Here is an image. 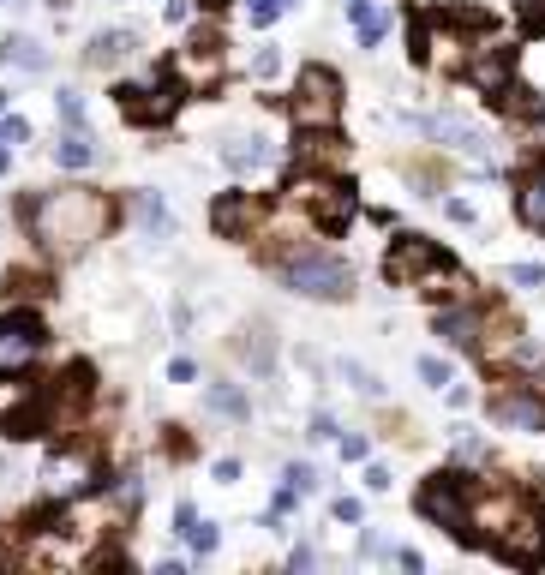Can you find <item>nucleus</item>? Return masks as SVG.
I'll return each mask as SVG.
<instances>
[{
    "label": "nucleus",
    "instance_id": "f257e3e1",
    "mask_svg": "<svg viewBox=\"0 0 545 575\" xmlns=\"http://www.w3.org/2000/svg\"><path fill=\"white\" fill-rule=\"evenodd\" d=\"M468 516H474V540H486L498 558H510L522 570H534L545 558V516L528 492H516V486H480L474 480Z\"/></svg>",
    "mask_w": 545,
    "mask_h": 575
},
{
    "label": "nucleus",
    "instance_id": "f03ea898",
    "mask_svg": "<svg viewBox=\"0 0 545 575\" xmlns=\"http://www.w3.org/2000/svg\"><path fill=\"white\" fill-rule=\"evenodd\" d=\"M24 222H30V234H36L54 258H78L90 240H102V234H108L114 204H108L96 186H54V192L30 198Z\"/></svg>",
    "mask_w": 545,
    "mask_h": 575
},
{
    "label": "nucleus",
    "instance_id": "7ed1b4c3",
    "mask_svg": "<svg viewBox=\"0 0 545 575\" xmlns=\"http://www.w3.org/2000/svg\"><path fill=\"white\" fill-rule=\"evenodd\" d=\"M384 276L396 282V288H420V294H432V300H468V270L456 264V258H444L432 240H420V234H402L396 246H390V258H384Z\"/></svg>",
    "mask_w": 545,
    "mask_h": 575
},
{
    "label": "nucleus",
    "instance_id": "20e7f679",
    "mask_svg": "<svg viewBox=\"0 0 545 575\" xmlns=\"http://www.w3.org/2000/svg\"><path fill=\"white\" fill-rule=\"evenodd\" d=\"M480 24H486L480 12H432V18H414V60H426L432 72H468V60H474L468 30H480Z\"/></svg>",
    "mask_w": 545,
    "mask_h": 575
},
{
    "label": "nucleus",
    "instance_id": "39448f33",
    "mask_svg": "<svg viewBox=\"0 0 545 575\" xmlns=\"http://www.w3.org/2000/svg\"><path fill=\"white\" fill-rule=\"evenodd\" d=\"M288 204H294V210H306V222H312V228H324V234H342V228L354 222V192H348V180H342L336 168H330V174H318V168L294 174Z\"/></svg>",
    "mask_w": 545,
    "mask_h": 575
},
{
    "label": "nucleus",
    "instance_id": "423d86ee",
    "mask_svg": "<svg viewBox=\"0 0 545 575\" xmlns=\"http://www.w3.org/2000/svg\"><path fill=\"white\" fill-rule=\"evenodd\" d=\"M276 276H282V288H294V294H306V300H348V294H354L348 264L330 258L324 246H300L294 258L276 264Z\"/></svg>",
    "mask_w": 545,
    "mask_h": 575
},
{
    "label": "nucleus",
    "instance_id": "0eeeda50",
    "mask_svg": "<svg viewBox=\"0 0 545 575\" xmlns=\"http://www.w3.org/2000/svg\"><path fill=\"white\" fill-rule=\"evenodd\" d=\"M288 114H294L300 132L336 126V114H342V78L330 66H306L300 84H294V96H288Z\"/></svg>",
    "mask_w": 545,
    "mask_h": 575
},
{
    "label": "nucleus",
    "instance_id": "6e6552de",
    "mask_svg": "<svg viewBox=\"0 0 545 575\" xmlns=\"http://www.w3.org/2000/svg\"><path fill=\"white\" fill-rule=\"evenodd\" d=\"M468 492H474V474H438V480L420 492V516H426V522H438L450 540H474Z\"/></svg>",
    "mask_w": 545,
    "mask_h": 575
},
{
    "label": "nucleus",
    "instance_id": "1a4fd4ad",
    "mask_svg": "<svg viewBox=\"0 0 545 575\" xmlns=\"http://www.w3.org/2000/svg\"><path fill=\"white\" fill-rule=\"evenodd\" d=\"M492 102L510 114V144H516V156H522V162L545 156V102H540V96L510 84V90H498Z\"/></svg>",
    "mask_w": 545,
    "mask_h": 575
},
{
    "label": "nucleus",
    "instance_id": "9d476101",
    "mask_svg": "<svg viewBox=\"0 0 545 575\" xmlns=\"http://www.w3.org/2000/svg\"><path fill=\"white\" fill-rule=\"evenodd\" d=\"M222 72H228V48H222L216 30H198V36L174 54V78H180L186 90H216Z\"/></svg>",
    "mask_w": 545,
    "mask_h": 575
},
{
    "label": "nucleus",
    "instance_id": "9b49d317",
    "mask_svg": "<svg viewBox=\"0 0 545 575\" xmlns=\"http://www.w3.org/2000/svg\"><path fill=\"white\" fill-rule=\"evenodd\" d=\"M180 78H174V66L162 72V78H150V84H120L114 96H120V114L126 120H138V126H162L168 114H174V102H180Z\"/></svg>",
    "mask_w": 545,
    "mask_h": 575
},
{
    "label": "nucleus",
    "instance_id": "f8f14e48",
    "mask_svg": "<svg viewBox=\"0 0 545 575\" xmlns=\"http://www.w3.org/2000/svg\"><path fill=\"white\" fill-rule=\"evenodd\" d=\"M36 354H42V324L30 312L0 318V378H18L24 366H36Z\"/></svg>",
    "mask_w": 545,
    "mask_h": 575
},
{
    "label": "nucleus",
    "instance_id": "ddd939ff",
    "mask_svg": "<svg viewBox=\"0 0 545 575\" xmlns=\"http://www.w3.org/2000/svg\"><path fill=\"white\" fill-rule=\"evenodd\" d=\"M210 222H216V234H228V240H252V234L270 222V204L252 198V192H228V198L210 210Z\"/></svg>",
    "mask_w": 545,
    "mask_h": 575
},
{
    "label": "nucleus",
    "instance_id": "4468645a",
    "mask_svg": "<svg viewBox=\"0 0 545 575\" xmlns=\"http://www.w3.org/2000/svg\"><path fill=\"white\" fill-rule=\"evenodd\" d=\"M492 414H498L504 426H522V432H545L540 384H516V390H498V396H492Z\"/></svg>",
    "mask_w": 545,
    "mask_h": 575
},
{
    "label": "nucleus",
    "instance_id": "2eb2a0df",
    "mask_svg": "<svg viewBox=\"0 0 545 575\" xmlns=\"http://www.w3.org/2000/svg\"><path fill=\"white\" fill-rule=\"evenodd\" d=\"M90 480H96V468H90V456H84V450L48 456V468H42L48 498H78V492H90Z\"/></svg>",
    "mask_w": 545,
    "mask_h": 575
},
{
    "label": "nucleus",
    "instance_id": "dca6fc26",
    "mask_svg": "<svg viewBox=\"0 0 545 575\" xmlns=\"http://www.w3.org/2000/svg\"><path fill=\"white\" fill-rule=\"evenodd\" d=\"M468 78L486 90V96H498V90H510V54L504 48H474V60H468Z\"/></svg>",
    "mask_w": 545,
    "mask_h": 575
},
{
    "label": "nucleus",
    "instance_id": "f3484780",
    "mask_svg": "<svg viewBox=\"0 0 545 575\" xmlns=\"http://www.w3.org/2000/svg\"><path fill=\"white\" fill-rule=\"evenodd\" d=\"M480 318H486V306L438 312V336H444V342H456V348H474V342H480Z\"/></svg>",
    "mask_w": 545,
    "mask_h": 575
},
{
    "label": "nucleus",
    "instance_id": "a211bd4d",
    "mask_svg": "<svg viewBox=\"0 0 545 575\" xmlns=\"http://www.w3.org/2000/svg\"><path fill=\"white\" fill-rule=\"evenodd\" d=\"M300 156H306V162H324V168H336V174L348 168V144H342V138H336L330 126H318V132H306V144H300Z\"/></svg>",
    "mask_w": 545,
    "mask_h": 575
},
{
    "label": "nucleus",
    "instance_id": "6ab92c4d",
    "mask_svg": "<svg viewBox=\"0 0 545 575\" xmlns=\"http://www.w3.org/2000/svg\"><path fill=\"white\" fill-rule=\"evenodd\" d=\"M132 48H138V36H132V30H102V36L90 42V54H84V60H90V66H114V60H126Z\"/></svg>",
    "mask_w": 545,
    "mask_h": 575
},
{
    "label": "nucleus",
    "instance_id": "aec40b11",
    "mask_svg": "<svg viewBox=\"0 0 545 575\" xmlns=\"http://www.w3.org/2000/svg\"><path fill=\"white\" fill-rule=\"evenodd\" d=\"M426 132H438V138H450L456 150H468V156H486V138L474 132V126H462V120H450V114H438V120H426Z\"/></svg>",
    "mask_w": 545,
    "mask_h": 575
},
{
    "label": "nucleus",
    "instance_id": "412c9836",
    "mask_svg": "<svg viewBox=\"0 0 545 575\" xmlns=\"http://www.w3.org/2000/svg\"><path fill=\"white\" fill-rule=\"evenodd\" d=\"M54 156H60V168H90V162H96V144H90L84 126H72V132L54 144Z\"/></svg>",
    "mask_w": 545,
    "mask_h": 575
},
{
    "label": "nucleus",
    "instance_id": "4be33fe9",
    "mask_svg": "<svg viewBox=\"0 0 545 575\" xmlns=\"http://www.w3.org/2000/svg\"><path fill=\"white\" fill-rule=\"evenodd\" d=\"M222 156H228V168H234V174H252V168H264V162H270V144H264V138H234Z\"/></svg>",
    "mask_w": 545,
    "mask_h": 575
},
{
    "label": "nucleus",
    "instance_id": "5701e85b",
    "mask_svg": "<svg viewBox=\"0 0 545 575\" xmlns=\"http://www.w3.org/2000/svg\"><path fill=\"white\" fill-rule=\"evenodd\" d=\"M408 180L426 186V192H444L450 186V162L444 156H408Z\"/></svg>",
    "mask_w": 545,
    "mask_h": 575
},
{
    "label": "nucleus",
    "instance_id": "b1692460",
    "mask_svg": "<svg viewBox=\"0 0 545 575\" xmlns=\"http://www.w3.org/2000/svg\"><path fill=\"white\" fill-rule=\"evenodd\" d=\"M240 354H246V366L270 372V360H276V342H270V330H264V324H252V330L240 336Z\"/></svg>",
    "mask_w": 545,
    "mask_h": 575
},
{
    "label": "nucleus",
    "instance_id": "393cba45",
    "mask_svg": "<svg viewBox=\"0 0 545 575\" xmlns=\"http://www.w3.org/2000/svg\"><path fill=\"white\" fill-rule=\"evenodd\" d=\"M354 30H360V42H366V48H378V42H384V30H390V18H384L378 6L354 0Z\"/></svg>",
    "mask_w": 545,
    "mask_h": 575
},
{
    "label": "nucleus",
    "instance_id": "a878e982",
    "mask_svg": "<svg viewBox=\"0 0 545 575\" xmlns=\"http://www.w3.org/2000/svg\"><path fill=\"white\" fill-rule=\"evenodd\" d=\"M210 408L228 414V420H246V396H240L234 384H216V390H210Z\"/></svg>",
    "mask_w": 545,
    "mask_h": 575
},
{
    "label": "nucleus",
    "instance_id": "bb28decb",
    "mask_svg": "<svg viewBox=\"0 0 545 575\" xmlns=\"http://www.w3.org/2000/svg\"><path fill=\"white\" fill-rule=\"evenodd\" d=\"M6 60H18V66H30V72H36V66H42V48H36L30 36H6Z\"/></svg>",
    "mask_w": 545,
    "mask_h": 575
},
{
    "label": "nucleus",
    "instance_id": "cd10ccee",
    "mask_svg": "<svg viewBox=\"0 0 545 575\" xmlns=\"http://www.w3.org/2000/svg\"><path fill=\"white\" fill-rule=\"evenodd\" d=\"M516 24L528 36H545V0H516Z\"/></svg>",
    "mask_w": 545,
    "mask_h": 575
},
{
    "label": "nucleus",
    "instance_id": "c85d7f7f",
    "mask_svg": "<svg viewBox=\"0 0 545 575\" xmlns=\"http://www.w3.org/2000/svg\"><path fill=\"white\" fill-rule=\"evenodd\" d=\"M522 216H528L534 228H545V180H540V186H528V192H522Z\"/></svg>",
    "mask_w": 545,
    "mask_h": 575
},
{
    "label": "nucleus",
    "instance_id": "c756f323",
    "mask_svg": "<svg viewBox=\"0 0 545 575\" xmlns=\"http://www.w3.org/2000/svg\"><path fill=\"white\" fill-rule=\"evenodd\" d=\"M138 216H144V228H156V234L168 228V210H162V204H156L150 192H138Z\"/></svg>",
    "mask_w": 545,
    "mask_h": 575
},
{
    "label": "nucleus",
    "instance_id": "7c9ffc66",
    "mask_svg": "<svg viewBox=\"0 0 545 575\" xmlns=\"http://www.w3.org/2000/svg\"><path fill=\"white\" fill-rule=\"evenodd\" d=\"M186 540H192V552H216V522H198V516H192Z\"/></svg>",
    "mask_w": 545,
    "mask_h": 575
},
{
    "label": "nucleus",
    "instance_id": "2f4dec72",
    "mask_svg": "<svg viewBox=\"0 0 545 575\" xmlns=\"http://www.w3.org/2000/svg\"><path fill=\"white\" fill-rule=\"evenodd\" d=\"M24 138H30V126H24V120H18V114H12V120H6V114H0V144H6V150H12V144H24Z\"/></svg>",
    "mask_w": 545,
    "mask_h": 575
},
{
    "label": "nucleus",
    "instance_id": "473e14b6",
    "mask_svg": "<svg viewBox=\"0 0 545 575\" xmlns=\"http://www.w3.org/2000/svg\"><path fill=\"white\" fill-rule=\"evenodd\" d=\"M420 378H426V384H450V366H444L438 354H426V360H420Z\"/></svg>",
    "mask_w": 545,
    "mask_h": 575
},
{
    "label": "nucleus",
    "instance_id": "72a5a7b5",
    "mask_svg": "<svg viewBox=\"0 0 545 575\" xmlns=\"http://www.w3.org/2000/svg\"><path fill=\"white\" fill-rule=\"evenodd\" d=\"M294 0H252V24H270L276 12H288Z\"/></svg>",
    "mask_w": 545,
    "mask_h": 575
},
{
    "label": "nucleus",
    "instance_id": "f704fd0d",
    "mask_svg": "<svg viewBox=\"0 0 545 575\" xmlns=\"http://www.w3.org/2000/svg\"><path fill=\"white\" fill-rule=\"evenodd\" d=\"M48 282L42 276H6V294H42Z\"/></svg>",
    "mask_w": 545,
    "mask_h": 575
},
{
    "label": "nucleus",
    "instance_id": "c9c22d12",
    "mask_svg": "<svg viewBox=\"0 0 545 575\" xmlns=\"http://www.w3.org/2000/svg\"><path fill=\"white\" fill-rule=\"evenodd\" d=\"M288 486H294V492H312V486H318V474H312L306 462H294V468H288Z\"/></svg>",
    "mask_w": 545,
    "mask_h": 575
},
{
    "label": "nucleus",
    "instance_id": "e433bc0d",
    "mask_svg": "<svg viewBox=\"0 0 545 575\" xmlns=\"http://www.w3.org/2000/svg\"><path fill=\"white\" fill-rule=\"evenodd\" d=\"M60 114H66V126H84V108H78L72 90H60Z\"/></svg>",
    "mask_w": 545,
    "mask_h": 575
},
{
    "label": "nucleus",
    "instance_id": "4c0bfd02",
    "mask_svg": "<svg viewBox=\"0 0 545 575\" xmlns=\"http://www.w3.org/2000/svg\"><path fill=\"white\" fill-rule=\"evenodd\" d=\"M516 282H522V288H540L545 270H540V264H516Z\"/></svg>",
    "mask_w": 545,
    "mask_h": 575
},
{
    "label": "nucleus",
    "instance_id": "58836bf2",
    "mask_svg": "<svg viewBox=\"0 0 545 575\" xmlns=\"http://www.w3.org/2000/svg\"><path fill=\"white\" fill-rule=\"evenodd\" d=\"M168 378H174V384H192V378H198V366H192V360H174V366H168Z\"/></svg>",
    "mask_w": 545,
    "mask_h": 575
},
{
    "label": "nucleus",
    "instance_id": "ea45409f",
    "mask_svg": "<svg viewBox=\"0 0 545 575\" xmlns=\"http://www.w3.org/2000/svg\"><path fill=\"white\" fill-rule=\"evenodd\" d=\"M6 162H12V156H6V144H0V174H6Z\"/></svg>",
    "mask_w": 545,
    "mask_h": 575
},
{
    "label": "nucleus",
    "instance_id": "a19ab883",
    "mask_svg": "<svg viewBox=\"0 0 545 575\" xmlns=\"http://www.w3.org/2000/svg\"><path fill=\"white\" fill-rule=\"evenodd\" d=\"M198 6H228V0H198Z\"/></svg>",
    "mask_w": 545,
    "mask_h": 575
},
{
    "label": "nucleus",
    "instance_id": "79ce46f5",
    "mask_svg": "<svg viewBox=\"0 0 545 575\" xmlns=\"http://www.w3.org/2000/svg\"><path fill=\"white\" fill-rule=\"evenodd\" d=\"M0 114H6V90H0Z\"/></svg>",
    "mask_w": 545,
    "mask_h": 575
}]
</instances>
